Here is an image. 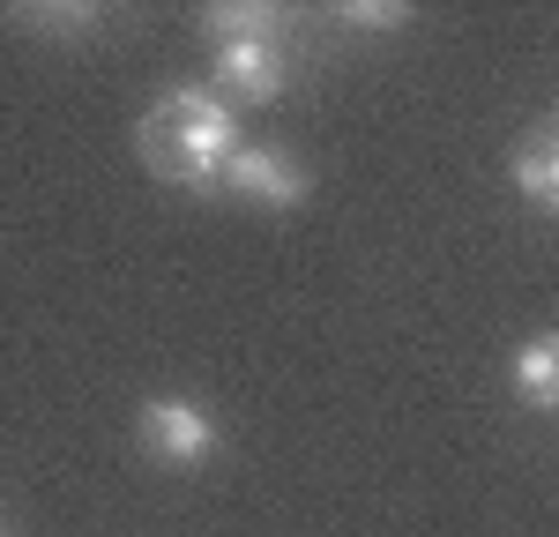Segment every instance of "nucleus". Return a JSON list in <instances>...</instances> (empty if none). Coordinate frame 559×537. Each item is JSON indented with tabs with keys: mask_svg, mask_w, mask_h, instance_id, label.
<instances>
[{
	"mask_svg": "<svg viewBox=\"0 0 559 537\" xmlns=\"http://www.w3.org/2000/svg\"><path fill=\"white\" fill-rule=\"evenodd\" d=\"M157 120L194 150V157H210L216 172H224V157L239 150V112L224 105V97H210V90H194V83H179L165 90V105H157Z\"/></svg>",
	"mask_w": 559,
	"mask_h": 537,
	"instance_id": "nucleus-1",
	"label": "nucleus"
},
{
	"mask_svg": "<svg viewBox=\"0 0 559 537\" xmlns=\"http://www.w3.org/2000/svg\"><path fill=\"white\" fill-rule=\"evenodd\" d=\"M142 448H150L157 463H173V470H194V463L216 455V426H210L202 403L157 396V403H142Z\"/></svg>",
	"mask_w": 559,
	"mask_h": 537,
	"instance_id": "nucleus-2",
	"label": "nucleus"
},
{
	"mask_svg": "<svg viewBox=\"0 0 559 537\" xmlns=\"http://www.w3.org/2000/svg\"><path fill=\"white\" fill-rule=\"evenodd\" d=\"M224 194H247L261 210H299L306 202V172L284 157V150H254V142H239L231 157H224V172H216Z\"/></svg>",
	"mask_w": 559,
	"mask_h": 537,
	"instance_id": "nucleus-3",
	"label": "nucleus"
},
{
	"mask_svg": "<svg viewBox=\"0 0 559 537\" xmlns=\"http://www.w3.org/2000/svg\"><path fill=\"white\" fill-rule=\"evenodd\" d=\"M292 75V60H284V45L276 38H254V45H216V83L239 90L247 105H269L276 90Z\"/></svg>",
	"mask_w": 559,
	"mask_h": 537,
	"instance_id": "nucleus-4",
	"label": "nucleus"
},
{
	"mask_svg": "<svg viewBox=\"0 0 559 537\" xmlns=\"http://www.w3.org/2000/svg\"><path fill=\"white\" fill-rule=\"evenodd\" d=\"M134 150H142V165H150L157 179H173V187H187V194H216V165H210V157H194V150H187L157 112H142Z\"/></svg>",
	"mask_w": 559,
	"mask_h": 537,
	"instance_id": "nucleus-5",
	"label": "nucleus"
},
{
	"mask_svg": "<svg viewBox=\"0 0 559 537\" xmlns=\"http://www.w3.org/2000/svg\"><path fill=\"white\" fill-rule=\"evenodd\" d=\"M508 381L530 410H552L559 418V336H530L515 358H508Z\"/></svg>",
	"mask_w": 559,
	"mask_h": 537,
	"instance_id": "nucleus-6",
	"label": "nucleus"
},
{
	"mask_svg": "<svg viewBox=\"0 0 559 537\" xmlns=\"http://www.w3.org/2000/svg\"><path fill=\"white\" fill-rule=\"evenodd\" d=\"M202 23L216 31V45H254V38H276L284 15L261 8V0H231V8H202Z\"/></svg>",
	"mask_w": 559,
	"mask_h": 537,
	"instance_id": "nucleus-7",
	"label": "nucleus"
},
{
	"mask_svg": "<svg viewBox=\"0 0 559 537\" xmlns=\"http://www.w3.org/2000/svg\"><path fill=\"white\" fill-rule=\"evenodd\" d=\"M515 187L537 194L545 210H559V134H530L515 150Z\"/></svg>",
	"mask_w": 559,
	"mask_h": 537,
	"instance_id": "nucleus-8",
	"label": "nucleus"
},
{
	"mask_svg": "<svg viewBox=\"0 0 559 537\" xmlns=\"http://www.w3.org/2000/svg\"><path fill=\"white\" fill-rule=\"evenodd\" d=\"M23 23H38V31H52V38H75V31L97 23V8H23Z\"/></svg>",
	"mask_w": 559,
	"mask_h": 537,
	"instance_id": "nucleus-9",
	"label": "nucleus"
},
{
	"mask_svg": "<svg viewBox=\"0 0 559 537\" xmlns=\"http://www.w3.org/2000/svg\"><path fill=\"white\" fill-rule=\"evenodd\" d=\"M344 23H411V8H344Z\"/></svg>",
	"mask_w": 559,
	"mask_h": 537,
	"instance_id": "nucleus-10",
	"label": "nucleus"
}]
</instances>
